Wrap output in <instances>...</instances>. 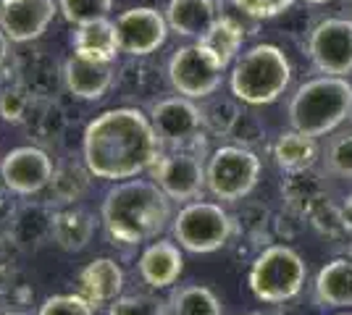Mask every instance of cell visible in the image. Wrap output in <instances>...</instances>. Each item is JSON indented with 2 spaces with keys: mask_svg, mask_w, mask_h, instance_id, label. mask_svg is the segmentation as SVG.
Here are the masks:
<instances>
[{
  "mask_svg": "<svg viewBox=\"0 0 352 315\" xmlns=\"http://www.w3.org/2000/svg\"><path fill=\"white\" fill-rule=\"evenodd\" d=\"M85 165L95 179L126 181L150 171L163 155L150 116L137 108H111L87 124L82 137Z\"/></svg>",
  "mask_w": 352,
  "mask_h": 315,
  "instance_id": "obj_1",
  "label": "cell"
},
{
  "mask_svg": "<svg viewBox=\"0 0 352 315\" xmlns=\"http://www.w3.org/2000/svg\"><path fill=\"white\" fill-rule=\"evenodd\" d=\"M124 289V270L113 257H95L79 273V292L92 307L113 305Z\"/></svg>",
  "mask_w": 352,
  "mask_h": 315,
  "instance_id": "obj_17",
  "label": "cell"
},
{
  "mask_svg": "<svg viewBox=\"0 0 352 315\" xmlns=\"http://www.w3.org/2000/svg\"><path fill=\"white\" fill-rule=\"evenodd\" d=\"M150 124L163 148L200 152L206 145V124L200 108L190 97H163L150 108Z\"/></svg>",
  "mask_w": 352,
  "mask_h": 315,
  "instance_id": "obj_8",
  "label": "cell"
},
{
  "mask_svg": "<svg viewBox=\"0 0 352 315\" xmlns=\"http://www.w3.org/2000/svg\"><path fill=\"white\" fill-rule=\"evenodd\" d=\"M208 103L200 108V113H203V124H206V132L210 135H221V137H229L232 135V129H234L236 119H239V105L234 100H229V97H216V100H210L206 97Z\"/></svg>",
  "mask_w": 352,
  "mask_h": 315,
  "instance_id": "obj_27",
  "label": "cell"
},
{
  "mask_svg": "<svg viewBox=\"0 0 352 315\" xmlns=\"http://www.w3.org/2000/svg\"><path fill=\"white\" fill-rule=\"evenodd\" d=\"M329 171L337 174V176H344V179H352V132L350 135H342L331 142L329 148Z\"/></svg>",
  "mask_w": 352,
  "mask_h": 315,
  "instance_id": "obj_32",
  "label": "cell"
},
{
  "mask_svg": "<svg viewBox=\"0 0 352 315\" xmlns=\"http://www.w3.org/2000/svg\"><path fill=\"white\" fill-rule=\"evenodd\" d=\"M58 14V0H0V30L11 43L40 40Z\"/></svg>",
  "mask_w": 352,
  "mask_h": 315,
  "instance_id": "obj_14",
  "label": "cell"
},
{
  "mask_svg": "<svg viewBox=\"0 0 352 315\" xmlns=\"http://www.w3.org/2000/svg\"><path fill=\"white\" fill-rule=\"evenodd\" d=\"M308 56L323 76L352 74V21L326 19L310 32Z\"/></svg>",
  "mask_w": 352,
  "mask_h": 315,
  "instance_id": "obj_11",
  "label": "cell"
},
{
  "mask_svg": "<svg viewBox=\"0 0 352 315\" xmlns=\"http://www.w3.org/2000/svg\"><path fill=\"white\" fill-rule=\"evenodd\" d=\"M242 40H245V30L236 24L234 19L219 16V21H216L197 43L206 47L208 53L219 60L223 69H229V66L234 63L239 47H242Z\"/></svg>",
  "mask_w": 352,
  "mask_h": 315,
  "instance_id": "obj_23",
  "label": "cell"
},
{
  "mask_svg": "<svg viewBox=\"0 0 352 315\" xmlns=\"http://www.w3.org/2000/svg\"><path fill=\"white\" fill-rule=\"evenodd\" d=\"M108 315H168V305L153 294H126L108 307Z\"/></svg>",
  "mask_w": 352,
  "mask_h": 315,
  "instance_id": "obj_30",
  "label": "cell"
},
{
  "mask_svg": "<svg viewBox=\"0 0 352 315\" xmlns=\"http://www.w3.org/2000/svg\"><path fill=\"white\" fill-rule=\"evenodd\" d=\"M292 66L276 45H255L234 63L229 87L234 100L248 105H268L289 87Z\"/></svg>",
  "mask_w": 352,
  "mask_h": 315,
  "instance_id": "obj_4",
  "label": "cell"
},
{
  "mask_svg": "<svg viewBox=\"0 0 352 315\" xmlns=\"http://www.w3.org/2000/svg\"><path fill=\"white\" fill-rule=\"evenodd\" d=\"M248 315H261V313H248Z\"/></svg>",
  "mask_w": 352,
  "mask_h": 315,
  "instance_id": "obj_42",
  "label": "cell"
},
{
  "mask_svg": "<svg viewBox=\"0 0 352 315\" xmlns=\"http://www.w3.org/2000/svg\"><path fill=\"white\" fill-rule=\"evenodd\" d=\"M316 300L323 307H352V257H334L318 270Z\"/></svg>",
  "mask_w": 352,
  "mask_h": 315,
  "instance_id": "obj_20",
  "label": "cell"
},
{
  "mask_svg": "<svg viewBox=\"0 0 352 315\" xmlns=\"http://www.w3.org/2000/svg\"><path fill=\"white\" fill-rule=\"evenodd\" d=\"M168 30L179 37H203L219 21L216 0H168L166 5Z\"/></svg>",
  "mask_w": 352,
  "mask_h": 315,
  "instance_id": "obj_19",
  "label": "cell"
},
{
  "mask_svg": "<svg viewBox=\"0 0 352 315\" xmlns=\"http://www.w3.org/2000/svg\"><path fill=\"white\" fill-rule=\"evenodd\" d=\"M34 110V95L24 84H14L0 92V116L8 124H24L30 121Z\"/></svg>",
  "mask_w": 352,
  "mask_h": 315,
  "instance_id": "obj_29",
  "label": "cell"
},
{
  "mask_svg": "<svg viewBox=\"0 0 352 315\" xmlns=\"http://www.w3.org/2000/svg\"><path fill=\"white\" fill-rule=\"evenodd\" d=\"M292 3L294 0H234L236 8L252 19H274L292 8Z\"/></svg>",
  "mask_w": 352,
  "mask_h": 315,
  "instance_id": "obj_33",
  "label": "cell"
},
{
  "mask_svg": "<svg viewBox=\"0 0 352 315\" xmlns=\"http://www.w3.org/2000/svg\"><path fill=\"white\" fill-rule=\"evenodd\" d=\"M137 268H140V276H142V281L147 286H153V289H168L182 276L184 257H182V250L176 247L174 242L158 240L145 247V253L140 255Z\"/></svg>",
  "mask_w": 352,
  "mask_h": 315,
  "instance_id": "obj_18",
  "label": "cell"
},
{
  "mask_svg": "<svg viewBox=\"0 0 352 315\" xmlns=\"http://www.w3.org/2000/svg\"><path fill=\"white\" fill-rule=\"evenodd\" d=\"M8 195H14L11 189H8V184L3 179V174H0V213L6 210V202H8Z\"/></svg>",
  "mask_w": 352,
  "mask_h": 315,
  "instance_id": "obj_38",
  "label": "cell"
},
{
  "mask_svg": "<svg viewBox=\"0 0 352 315\" xmlns=\"http://www.w3.org/2000/svg\"><path fill=\"white\" fill-rule=\"evenodd\" d=\"M14 292H16L14 273L0 263V307H19Z\"/></svg>",
  "mask_w": 352,
  "mask_h": 315,
  "instance_id": "obj_35",
  "label": "cell"
},
{
  "mask_svg": "<svg viewBox=\"0 0 352 315\" xmlns=\"http://www.w3.org/2000/svg\"><path fill=\"white\" fill-rule=\"evenodd\" d=\"M232 139H239V148H248L255 139H263V124L255 119V113H239L234 129H232Z\"/></svg>",
  "mask_w": 352,
  "mask_h": 315,
  "instance_id": "obj_34",
  "label": "cell"
},
{
  "mask_svg": "<svg viewBox=\"0 0 352 315\" xmlns=\"http://www.w3.org/2000/svg\"><path fill=\"white\" fill-rule=\"evenodd\" d=\"M223 71L226 69L200 43L179 47L168 63L171 87L182 97H190V100H206L210 95H216Z\"/></svg>",
  "mask_w": 352,
  "mask_h": 315,
  "instance_id": "obj_9",
  "label": "cell"
},
{
  "mask_svg": "<svg viewBox=\"0 0 352 315\" xmlns=\"http://www.w3.org/2000/svg\"><path fill=\"white\" fill-rule=\"evenodd\" d=\"M98 221L95 215L85 208H66L58 210L56 218V231H53V242L66 253H79L89 244V240L95 237Z\"/></svg>",
  "mask_w": 352,
  "mask_h": 315,
  "instance_id": "obj_22",
  "label": "cell"
},
{
  "mask_svg": "<svg viewBox=\"0 0 352 315\" xmlns=\"http://www.w3.org/2000/svg\"><path fill=\"white\" fill-rule=\"evenodd\" d=\"M171 231L182 250L195 253V255H206V253L221 250L232 240L234 218L221 208L219 202L197 200V202H187L176 213Z\"/></svg>",
  "mask_w": 352,
  "mask_h": 315,
  "instance_id": "obj_6",
  "label": "cell"
},
{
  "mask_svg": "<svg viewBox=\"0 0 352 315\" xmlns=\"http://www.w3.org/2000/svg\"><path fill=\"white\" fill-rule=\"evenodd\" d=\"M305 276H308V268L292 247L271 244L252 260L248 281L252 294L261 302L279 305V302L294 300L302 292Z\"/></svg>",
  "mask_w": 352,
  "mask_h": 315,
  "instance_id": "obj_5",
  "label": "cell"
},
{
  "mask_svg": "<svg viewBox=\"0 0 352 315\" xmlns=\"http://www.w3.org/2000/svg\"><path fill=\"white\" fill-rule=\"evenodd\" d=\"M305 3H313V5H321V3H331V0H305Z\"/></svg>",
  "mask_w": 352,
  "mask_h": 315,
  "instance_id": "obj_40",
  "label": "cell"
},
{
  "mask_svg": "<svg viewBox=\"0 0 352 315\" xmlns=\"http://www.w3.org/2000/svg\"><path fill=\"white\" fill-rule=\"evenodd\" d=\"M100 218L113 242L142 244L155 240L171 221V200L155 181H118L105 195Z\"/></svg>",
  "mask_w": 352,
  "mask_h": 315,
  "instance_id": "obj_2",
  "label": "cell"
},
{
  "mask_svg": "<svg viewBox=\"0 0 352 315\" xmlns=\"http://www.w3.org/2000/svg\"><path fill=\"white\" fill-rule=\"evenodd\" d=\"M89 179H92V174H89L87 165H79V163L58 165L50 184H47V202L50 205L76 202L89 189Z\"/></svg>",
  "mask_w": 352,
  "mask_h": 315,
  "instance_id": "obj_25",
  "label": "cell"
},
{
  "mask_svg": "<svg viewBox=\"0 0 352 315\" xmlns=\"http://www.w3.org/2000/svg\"><path fill=\"white\" fill-rule=\"evenodd\" d=\"M261 179V158L250 148L223 145L208 158L206 184L208 192L223 202H239L248 197Z\"/></svg>",
  "mask_w": 352,
  "mask_h": 315,
  "instance_id": "obj_7",
  "label": "cell"
},
{
  "mask_svg": "<svg viewBox=\"0 0 352 315\" xmlns=\"http://www.w3.org/2000/svg\"><path fill=\"white\" fill-rule=\"evenodd\" d=\"M113 79H116V66L105 60H92L79 53H72L63 63L66 90L79 100H100L111 90Z\"/></svg>",
  "mask_w": 352,
  "mask_h": 315,
  "instance_id": "obj_16",
  "label": "cell"
},
{
  "mask_svg": "<svg viewBox=\"0 0 352 315\" xmlns=\"http://www.w3.org/2000/svg\"><path fill=\"white\" fill-rule=\"evenodd\" d=\"M37 315H95V307L82 294H53L40 305Z\"/></svg>",
  "mask_w": 352,
  "mask_h": 315,
  "instance_id": "obj_31",
  "label": "cell"
},
{
  "mask_svg": "<svg viewBox=\"0 0 352 315\" xmlns=\"http://www.w3.org/2000/svg\"><path fill=\"white\" fill-rule=\"evenodd\" d=\"M8 53H11V40L6 37V32L0 30V66L8 60Z\"/></svg>",
  "mask_w": 352,
  "mask_h": 315,
  "instance_id": "obj_36",
  "label": "cell"
},
{
  "mask_svg": "<svg viewBox=\"0 0 352 315\" xmlns=\"http://www.w3.org/2000/svg\"><path fill=\"white\" fill-rule=\"evenodd\" d=\"M316 155H318L316 137L300 135V132L281 135L276 139V148H274V158H276L281 171H287V174L308 171L310 165L316 163Z\"/></svg>",
  "mask_w": 352,
  "mask_h": 315,
  "instance_id": "obj_24",
  "label": "cell"
},
{
  "mask_svg": "<svg viewBox=\"0 0 352 315\" xmlns=\"http://www.w3.org/2000/svg\"><path fill=\"white\" fill-rule=\"evenodd\" d=\"M352 116V84L344 76H318L305 82L289 103L294 132L323 137Z\"/></svg>",
  "mask_w": 352,
  "mask_h": 315,
  "instance_id": "obj_3",
  "label": "cell"
},
{
  "mask_svg": "<svg viewBox=\"0 0 352 315\" xmlns=\"http://www.w3.org/2000/svg\"><path fill=\"white\" fill-rule=\"evenodd\" d=\"M58 11L74 27H85L92 21L108 19L113 11V0H58Z\"/></svg>",
  "mask_w": 352,
  "mask_h": 315,
  "instance_id": "obj_28",
  "label": "cell"
},
{
  "mask_svg": "<svg viewBox=\"0 0 352 315\" xmlns=\"http://www.w3.org/2000/svg\"><path fill=\"white\" fill-rule=\"evenodd\" d=\"M337 315H352V313H337Z\"/></svg>",
  "mask_w": 352,
  "mask_h": 315,
  "instance_id": "obj_41",
  "label": "cell"
},
{
  "mask_svg": "<svg viewBox=\"0 0 352 315\" xmlns=\"http://www.w3.org/2000/svg\"><path fill=\"white\" fill-rule=\"evenodd\" d=\"M150 179L176 202L197 200L208 187L203 155L190 150H171L161 155L158 163L150 168Z\"/></svg>",
  "mask_w": 352,
  "mask_h": 315,
  "instance_id": "obj_10",
  "label": "cell"
},
{
  "mask_svg": "<svg viewBox=\"0 0 352 315\" xmlns=\"http://www.w3.org/2000/svg\"><path fill=\"white\" fill-rule=\"evenodd\" d=\"M72 43L74 53L92 60H105V63H116V56L121 53L116 21H111V19H100V21L85 24V27H76Z\"/></svg>",
  "mask_w": 352,
  "mask_h": 315,
  "instance_id": "obj_21",
  "label": "cell"
},
{
  "mask_svg": "<svg viewBox=\"0 0 352 315\" xmlns=\"http://www.w3.org/2000/svg\"><path fill=\"white\" fill-rule=\"evenodd\" d=\"M0 315H32L24 307H0Z\"/></svg>",
  "mask_w": 352,
  "mask_h": 315,
  "instance_id": "obj_39",
  "label": "cell"
},
{
  "mask_svg": "<svg viewBox=\"0 0 352 315\" xmlns=\"http://www.w3.org/2000/svg\"><path fill=\"white\" fill-rule=\"evenodd\" d=\"M168 315H223V307L208 286L192 284L179 289L171 297Z\"/></svg>",
  "mask_w": 352,
  "mask_h": 315,
  "instance_id": "obj_26",
  "label": "cell"
},
{
  "mask_svg": "<svg viewBox=\"0 0 352 315\" xmlns=\"http://www.w3.org/2000/svg\"><path fill=\"white\" fill-rule=\"evenodd\" d=\"M0 174L14 195H37L47 189L56 168H53V158L43 148L24 145L6 152V158L0 161Z\"/></svg>",
  "mask_w": 352,
  "mask_h": 315,
  "instance_id": "obj_13",
  "label": "cell"
},
{
  "mask_svg": "<svg viewBox=\"0 0 352 315\" xmlns=\"http://www.w3.org/2000/svg\"><path fill=\"white\" fill-rule=\"evenodd\" d=\"M56 218H58V210L47 200L45 202H24L11 210V215H8V240L16 250L34 253V250L45 247L47 242H53Z\"/></svg>",
  "mask_w": 352,
  "mask_h": 315,
  "instance_id": "obj_15",
  "label": "cell"
},
{
  "mask_svg": "<svg viewBox=\"0 0 352 315\" xmlns=\"http://www.w3.org/2000/svg\"><path fill=\"white\" fill-rule=\"evenodd\" d=\"M342 224L352 231V195L347 197V200H344V205H342Z\"/></svg>",
  "mask_w": 352,
  "mask_h": 315,
  "instance_id": "obj_37",
  "label": "cell"
},
{
  "mask_svg": "<svg viewBox=\"0 0 352 315\" xmlns=\"http://www.w3.org/2000/svg\"><path fill=\"white\" fill-rule=\"evenodd\" d=\"M116 34L121 53H129L134 58H142L155 53L168 37V21L161 11L140 5L129 8L116 19Z\"/></svg>",
  "mask_w": 352,
  "mask_h": 315,
  "instance_id": "obj_12",
  "label": "cell"
}]
</instances>
